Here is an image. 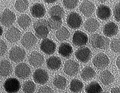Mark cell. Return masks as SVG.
Segmentation results:
<instances>
[{
    "label": "cell",
    "instance_id": "cell-21",
    "mask_svg": "<svg viewBox=\"0 0 120 93\" xmlns=\"http://www.w3.org/2000/svg\"><path fill=\"white\" fill-rule=\"evenodd\" d=\"M62 61L58 57H52L48 58L46 61L47 68L51 70L56 71L60 69L62 66Z\"/></svg>",
    "mask_w": 120,
    "mask_h": 93
},
{
    "label": "cell",
    "instance_id": "cell-18",
    "mask_svg": "<svg viewBox=\"0 0 120 93\" xmlns=\"http://www.w3.org/2000/svg\"><path fill=\"white\" fill-rule=\"evenodd\" d=\"M30 12L34 18H41L45 14V8L42 4L38 3L34 4L31 7Z\"/></svg>",
    "mask_w": 120,
    "mask_h": 93
},
{
    "label": "cell",
    "instance_id": "cell-23",
    "mask_svg": "<svg viewBox=\"0 0 120 93\" xmlns=\"http://www.w3.org/2000/svg\"><path fill=\"white\" fill-rule=\"evenodd\" d=\"M100 26L98 21L94 18H90L86 21L84 27L86 31L90 33L94 32L99 28Z\"/></svg>",
    "mask_w": 120,
    "mask_h": 93
},
{
    "label": "cell",
    "instance_id": "cell-41",
    "mask_svg": "<svg viewBox=\"0 0 120 93\" xmlns=\"http://www.w3.org/2000/svg\"><path fill=\"white\" fill-rule=\"evenodd\" d=\"M111 93H120V89L118 87L113 88L111 89Z\"/></svg>",
    "mask_w": 120,
    "mask_h": 93
},
{
    "label": "cell",
    "instance_id": "cell-24",
    "mask_svg": "<svg viewBox=\"0 0 120 93\" xmlns=\"http://www.w3.org/2000/svg\"><path fill=\"white\" fill-rule=\"evenodd\" d=\"M59 53L62 57L68 58L71 56L73 52L72 48L68 43H63L59 47Z\"/></svg>",
    "mask_w": 120,
    "mask_h": 93
},
{
    "label": "cell",
    "instance_id": "cell-15",
    "mask_svg": "<svg viewBox=\"0 0 120 93\" xmlns=\"http://www.w3.org/2000/svg\"><path fill=\"white\" fill-rule=\"evenodd\" d=\"M30 64L34 67H39L42 66L44 62L43 56L36 51H34L30 54L28 58Z\"/></svg>",
    "mask_w": 120,
    "mask_h": 93
},
{
    "label": "cell",
    "instance_id": "cell-1",
    "mask_svg": "<svg viewBox=\"0 0 120 93\" xmlns=\"http://www.w3.org/2000/svg\"><path fill=\"white\" fill-rule=\"evenodd\" d=\"M33 28L35 35L39 38H45L49 33V26L45 19H40L36 21L33 24Z\"/></svg>",
    "mask_w": 120,
    "mask_h": 93
},
{
    "label": "cell",
    "instance_id": "cell-17",
    "mask_svg": "<svg viewBox=\"0 0 120 93\" xmlns=\"http://www.w3.org/2000/svg\"><path fill=\"white\" fill-rule=\"evenodd\" d=\"M5 36L8 41L13 43L17 42L20 39L21 33L18 29L15 27H13L8 30Z\"/></svg>",
    "mask_w": 120,
    "mask_h": 93
},
{
    "label": "cell",
    "instance_id": "cell-46",
    "mask_svg": "<svg viewBox=\"0 0 120 93\" xmlns=\"http://www.w3.org/2000/svg\"></svg>",
    "mask_w": 120,
    "mask_h": 93
},
{
    "label": "cell",
    "instance_id": "cell-37",
    "mask_svg": "<svg viewBox=\"0 0 120 93\" xmlns=\"http://www.w3.org/2000/svg\"><path fill=\"white\" fill-rule=\"evenodd\" d=\"M79 2L78 0H63V4L67 8L71 9L76 7Z\"/></svg>",
    "mask_w": 120,
    "mask_h": 93
},
{
    "label": "cell",
    "instance_id": "cell-8",
    "mask_svg": "<svg viewBox=\"0 0 120 93\" xmlns=\"http://www.w3.org/2000/svg\"><path fill=\"white\" fill-rule=\"evenodd\" d=\"M75 57L80 62L86 63L91 57V52L89 48L82 47L77 50L75 52Z\"/></svg>",
    "mask_w": 120,
    "mask_h": 93
},
{
    "label": "cell",
    "instance_id": "cell-38",
    "mask_svg": "<svg viewBox=\"0 0 120 93\" xmlns=\"http://www.w3.org/2000/svg\"><path fill=\"white\" fill-rule=\"evenodd\" d=\"M114 16L116 20L118 22L120 21V3L117 4L114 9Z\"/></svg>",
    "mask_w": 120,
    "mask_h": 93
},
{
    "label": "cell",
    "instance_id": "cell-44",
    "mask_svg": "<svg viewBox=\"0 0 120 93\" xmlns=\"http://www.w3.org/2000/svg\"><path fill=\"white\" fill-rule=\"evenodd\" d=\"M3 33V28H2L1 27V26H0V37L2 36Z\"/></svg>",
    "mask_w": 120,
    "mask_h": 93
},
{
    "label": "cell",
    "instance_id": "cell-14",
    "mask_svg": "<svg viewBox=\"0 0 120 93\" xmlns=\"http://www.w3.org/2000/svg\"><path fill=\"white\" fill-rule=\"evenodd\" d=\"M37 41L36 38L31 32L26 33L22 37L21 40L22 45L27 49L33 48L36 44Z\"/></svg>",
    "mask_w": 120,
    "mask_h": 93
},
{
    "label": "cell",
    "instance_id": "cell-2",
    "mask_svg": "<svg viewBox=\"0 0 120 93\" xmlns=\"http://www.w3.org/2000/svg\"><path fill=\"white\" fill-rule=\"evenodd\" d=\"M90 42L93 47L102 50L107 49L110 44L109 38L98 33L91 36L90 38Z\"/></svg>",
    "mask_w": 120,
    "mask_h": 93
},
{
    "label": "cell",
    "instance_id": "cell-4",
    "mask_svg": "<svg viewBox=\"0 0 120 93\" xmlns=\"http://www.w3.org/2000/svg\"><path fill=\"white\" fill-rule=\"evenodd\" d=\"M67 23L68 26L71 28L77 29L82 25V18L78 13L72 12L67 17Z\"/></svg>",
    "mask_w": 120,
    "mask_h": 93
},
{
    "label": "cell",
    "instance_id": "cell-43",
    "mask_svg": "<svg viewBox=\"0 0 120 93\" xmlns=\"http://www.w3.org/2000/svg\"><path fill=\"white\" fill-rule=\"evenodd\" d=\"M57 0H45L44 2H45L47 4H53L55 2H57Z\"/></svg>",
    "mask_w": 120,
    "mask_h": 93
},
{
    "label": "cell",
    "instance_id": "cell-29",
    "mask_svg": "<svg viewBox=\"0 0 120 93\" xmlns=\"http://www.w3.org/2000/svg\"><path fill=\"white\" fill-rule=\"evenodd\" d=\"M31 23V18L26 14L21 15L18 19V23L19 26L22 29H26L28 27Z\"/></svg>",
    "mask_w": 120,
    "mask_h": 93
},
{
    "label": "cell",
    "instance_id": "cell-19",
    "mask_svg": "<svg viewBox=\"0 0 120 93\" xmlns=\"http://www.w3.org/2000/svg\"><path fill=\"white\" fill-rule=\"evenodd\" d=\"M97 17L101 20H106L111 16V9L106 5H100L97 9Z\"/></svg>",
    "mask_w": 120,
    "mask_h": 93
},
{
    "label": "cell",
    "instance_id": "cell-40",
    "mask_svg": "<svg viewBox=\"0 0 120 93\" xmlns=\"http://www.w3.org/2000/svg\"><path fill=\"white\" fill-rule=\"evenodd\" d=\"M38 93H54V92L51 88L47 86H45L40 88Z\"/></svg>",
    "mask_w": 120,
    "mask_h": 93
},
{
    "label": "cell",
    "instance_id": "cell-6",
    "mask_svg": "<svg viewBox=\"0 0 120 93\" xmlns=\"http://www.w3.org/2000/svg\"><path fill=\"white\" fill-rule=\"evenodd\" d=\"M26 56L25 51L21 48L15 46L9 52V58L13 62H20L23 60Z\"/></svg>",
    "mask_w": 120,
    "mask_h": 93
},
{
    "label": "cell",
    "instance_id": "cell-34",
    "mask_svg": "<svg viewBox=\"0 0 120 93\" xmlns=\"http://www.w3.org/2000/svg\"><path fill=\"white\" fill-rule=\"evenodd\" d=\"M35 89L36 86L32 81H26L22 85V90L24 93H33Z\"/></svg>",
    "mask_w": 120,
    "mask_h": 93
},
{
    "label": "cell",
    "instance_id": "cell-33",
    "mask_svg": "<svg viewBox=\"0 0 120 93\" xmlns=\"http://www.w3.org/2000/svg\"><path fill=\"white\" fill-rule=\"evenodd\" d=\"M49 28L53 30H57L62 26V19L54 17H50L47 21Z\"/></svg>",
    "mask_w": 120,
    "mask_h": 93
},
{
    "label": "cell",
    "instance_id": "cell-27",
    "mask_svg": "<svg viewBox=\"0 0 120 93\" xmlns=\"http://www.w3.org/2000/svg\"><path fill=\"white\" fill-rule=\"evenodd\" d=\"M50 17H54L62 19L64 16L65 12L63 9L58 5L53 6L49 10Z\"/></svg>",
    "mask_w": 120,
    "mask_h": 93
},
{
    "label": "cell",
    "instance_id": "cell-32",
    "mask_svg": "<svg viewBox=\"0 0 120 93\" xmlns=\"http://www.w3.org/2000/svg\"><path fill=\"white\" fill-rule=\"evenodd\" d=\"M102 91V88L98 83L96 81L91 82L85 88L86 93H101Z\"/></svg>",
    "mask_w": 120,
    "mask_h": 93
},
{
    "label": "cell",
    "instance_id": "cell-16",
    "mask_svg": "<svg viewBox=\"0 0 120 93\" xmlns=\"http://www.w3.org/2000/svg\"><path fill=\"white\" fill-rule=\"evenodd\" d=\"M95 9L94 4L90 1H84L81 4L79 10L81 13L86 17L90 16L93 14Z\"/></svg>",
    "mask_w": 120,
    "mask_h": 93
},
{
    "label": "cell",
    "instance_id": "cell-26",
    "mask_svg": "<svg viewBox=\"0 0 120 93\" xmlns=\"http://www.w3.org/2000/svg\"><path fill=\"white\" fill-rule=\"evenodd\" d=\"M81 76L83 80L87 81L94 78L96 72L93 68L90 66H87L82 70Z\"/></svg>",
    "mask_w": 120,
    "mask_h": 93
},
{
    "label": "cell",
    "instance_id": "cell-10",
    "mask_svg": "<svg viewBox=\"0 0 120 93\" xmlns=\"http://www.w3.org/2000/svg\"><path fill=\"white\" fill-rule=\"evenodd\" d=\"M40 48L41 51L46 54L52 55L56 51V45L52 40L46 38L41 43Z\"/></svg>",
    "mask_w": 120,
    "mask_h": 93
},
{
    "label": "cell",
    "instance_id": "cell-30",
    "mask_svg": "<svg viewBox=\"0 0 120 93\" xmlns=\"http://www.w3.org/2000/svg\"><path fill=\"white\" fill-rule=\"evenodd\" d=\"M70 35L69 31L64 26L58 29L56 33V38L60 41L66 40L69 38Z\"/></svg>",
    "mask_w": 120,
    "mask_h": 93
},
{
    "label": "cell",
    "instance_id": "cell-45",
    "mask_svg": "<svg viewBox=\"0 0 120 93\" xmlns=\"http://www.w3.org/2000/svg\"><path fill=\"white\" fill-rule=\"evenodd\" d=\"M109 93V92H102V93Z\"/></svg>",
    "mask_w": 120,
    "mask_h": 93
},
{
    "label": "cell",
    "instance_id": "cell-12",
    "mask_svg": "<svg viewBox=\"0 0 120 93\" xmlns=\"http://www.w3.org/2000/svg\"><path fill=\"white\" fill-rule=\"evenodd\" d=\"M31 72L30 68L25 63L18 64L15 69V74L20 79H26L29 76Z\"/></svg>",
    "mask_w": 120,
    "mask_h": 93
},
{
    "label": "cell",
    "instance_id": "cell-13",
    "mask_svg": "<svg viewBox=\"0 0 120 93\" xmlns=\"http://www.w3.org/2000/svg\"><path fill=\"white\" fill-rule=\"evenodd\" d=\"M35 83L39 84H45L49 79V75L47 71L42 69L36 70L33 75Z\"/></svg>",
    "mask_w": 120,
    "mask_h": 93
},
{
    "label": "cell",
    "instance_id": "cell-11",
    "mask_svg": "<svg viewBox=\"0 0 120 93\" xmlns=\"http://www.w3.org/2000/svg\"><path fill=\"white\" fill-rule=\"evenodd\" d=\"M88 37L85 33L80 31H76L72 37V42L74 45L79 47L84 46L87 43Z\"/></svg>",
    "mask_w": 120,
    "mask_h": 93
},
{
    "label": "cell",
    "instance_id": "cell-42",
    "mask_svg": "<svg viewBox=\"0 0 120 93\" xmlns=\"http://www.w3.org/2000/svg\"><path fill=\"white\" fill-rule=\"evenodd\" d=\"M120 57H118V58H117L116 61V64L118 68V69H120Z\"/></svg>",
    "mask_w": 120,
    "mask_h": 93
},
{
    "label": "cell",
    "instance_id": "cell-20",
    "mask_svg": "<svg viewBox=\"0 0 120 93\" xmlns=\"http://www.w3.org/2000/svg\"><path fill=\"white\" fill-rule=\"evenodd\" d=\"M118 31V26L113 22H110L105 24L103 29L104 35L108 37H111L116 35Z\"/></svg>",
    "mask_w": 120,
    "mask_h": 93
},
{
    "label": "cell",
    "instance_id": "cell-7",
    "mask_svg": "<svg viewBox=\"0 0 120 93\" xmlns=\"http://www.w3.org/2000/svg\"><path fill=\"white\" fill-rule=\"evenodd\" d=\"M4 87L8 93H16L20 89V83L17 79L11 78L6 80L4 84Z\"/></svg>",
    "mask_w": 120,
    "mask_h": 93
},
{
    "label": "cell",
    "instance_id": "cell-28",
    "mask_svg": "<svg viewBox=\"0 0 120 93\" xmlns=\"http://www.w3.org/2000/svg\"><path fill=\"white\" fill-rule=\"evenodd\" d=\"M53 84L58 89H64L67 84V81L64 77L57 75L53 79Z\"/></svg>",
    "mask_w": 120,
    "mask_h": 93
},
{
    "label": "cell",
    "instance_id": "cell-39",
    "mask_svg": "<svg viewBox=\"0 0 120 93\" xmlns=\"http://www.w3.org/2000/svg\"><path fill=\"white\" fill-rule=\"evenodd\" d=\"M7 46L5 42L0 40V56H2L6 53L7 51Z\"/></svg>",
    "mask_w": 120,
    "mask_h": 93
},
{
    "label": "cell",
    "instance_id": "cell-5",
    "mask_svg": "<svg viewBox=\"0 0 120 93\" xmlns=\"http://www.w3.org/2000/svg\"><path fill=\"white\" fill-rule=\"evenodd\" d=\"M16 16L15 13L10 9H5L0 16V22L6 27L12 26L15 22Z\"/></svg>",
    "mask_w": 120,
    "mask_h": 93
},
{
    "label": "cell",
    "instance_id": "cell-25",
    "mask_svg": "<svg viewBox=\"0 0 120 93\" xmlns=\"http://www.w3.org/2000/svg\"><path fill=\"white\" fill-rule=\"evenodd\" d=\"M99 79L104 85L109 86L113 82L114 78L111 72L107 70H105L101 73Z\"/></svg>",
    "mask_w": 120,
    "mask_h": 93
},
{
    "label": "cell",
    "instance_id": "cell-22",
    "mask_svg": "<svg viewBox=\"0 0 120 93\" xmlns=\"http://www.w3.org/2000/svg\"><path fill=\"white\" fill-rule=\"evenodd\" d=\"M13 71V67L9 61L6 60L0 61V76L6 77L10 75Z\"/></svg>",
    "mask_w": 120,
    "mask_h": 93
},
{
    "label": "cell",
    "instance_id": "cell-3",
    "mask_svg": "<svg viewBox=\"0 0 120 93\" xmlns=\"http://www.w3.org/2000/svg\"><path fill=\"white\" fill-rule=\"evenodd\" d=\"M92 63L97 69H104L107 67L109 64V58L105 53H99L93 58Z\"/></svg>",
    "mask_w": 120,
    "mask_h": 93
},
{
    "label": "cell",
    "instance_id": "cell-36",
    "mask_svg": "<svg viewBox=\"0 0 120 93\" xmlns=\"http://www.w3.org/2000/svg\"><path fill=\"white\" fill-rule=\"evenodd\" d=\"M120 44L119 38H114L112 39L110 45L112 51L115 53H119L120 50Z\"/></svg>",
    "mask_w": 120,
    "mask_h": 93
},
{
    "label": "cell",
    "instance_id": "cell-35",
    "mask_svg": "<svg viewBox=\"0 0 120 93\" xmlns=\"http://www.w3.org/2000/svg\"><path fill=\"white\" fill-rule=\"evenodd\" d=\"M15 8L19 12L26 11L29 6V2L27 0H17L15 4Z\"/></svg>",
    "mask_w": 120,
    "mask_h": 93
},
{
    "label": "cell",
    "instance_id": "cell-31",
    "mask_svg": "<svg viewBox=\"0 0 120 93\" xmlns=\"http://www.w3.org/2000/svg\"><path fill=\"white\" fill-rule=\"evenodd\" d=\"M84 84L81 81L77 79H74L70 84V89L73 93H78L82 91Z\"/></svg>",
    "mask_w": 120,
    "mask_h": 93
},
{
    "label": "cell",
    "instance_id": "cell-9",
    "mask_svg": "<svg viewBox=\"0 0 120 93\" xmlns=\"http://www.w3.org/2000/svg\"><path fill=\"white\" fill-rule=\"evenodd\" d=\"M79 69V66L78 63L72 60L66 61L64 65V72L66 74L71 77L76 75Z\"/></svg>",
    "mask_w": 120,
    "mask_h": 93
}]
</instances>
